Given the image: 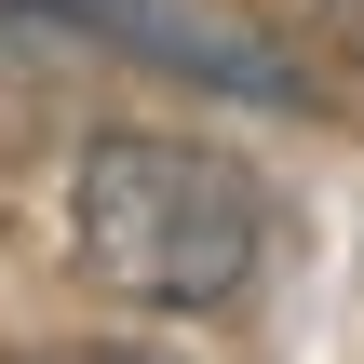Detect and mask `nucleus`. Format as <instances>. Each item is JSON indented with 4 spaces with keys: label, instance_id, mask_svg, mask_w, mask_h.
<instances>
[{
    "label": "nucleus",
    "instance_id": "1",
    "mask_svg": "<svg viewBox=\"0 0 364 364\" xmlns=\"http://www.w3.org/2000/svg\"><path fill=\"white\" fill-rule=\"evenodd\" d=\"M68 230L95 257V284L149 297V311H216L257 284V176L203 135H95L68 176Z\"/></svg>",
    "mask_w": 364,
    "mask_h": 364
},
{
    "label": "nucleus",
    "instance_id": "2",
    "mask_svg": "<svg viewBox=\"0 0 364 364\" xmlns=\"http://www.w3.org/2000/svg\"><path fill=\"white\" fill-rule=\"evenodd\" d=\"M0 27H81V41H108V54H149V68H176V81H216V95H297V68L270 54V41H243V27H216V14H189V0H0Z\"/></svg>",
    "mask_w": 364,
    "mask_h": 364
},
{
    "label": "nucleus",
    "instance_id": "3",
    "mask_svg": "<svg viewBox=\"0 0 364 364\" xmlns=\"http://www.w3.org/2000/svg\"><path fill=\"white\" fill-rule=\"evenodd\" d=\"M311 14H324V41H338V54L364 68V0H311Z\"/></svg>",
    "mask_w": 364,
    "mask_h": 364
},
{
    "label": "nucleus",
    "instance_id": "4",
    "mask_svg": "<svg viewBox=\"0 0 364 364\" xmlns=\"http://www.w3.org/2000/svg\"><path fill=\"white\" fill-rule=\"evenodd\" d=\"M27 364H162V351H27Z\"/></svg>",
    "mask_w": 364,
    "mask_h": 364
}]
</instances>
